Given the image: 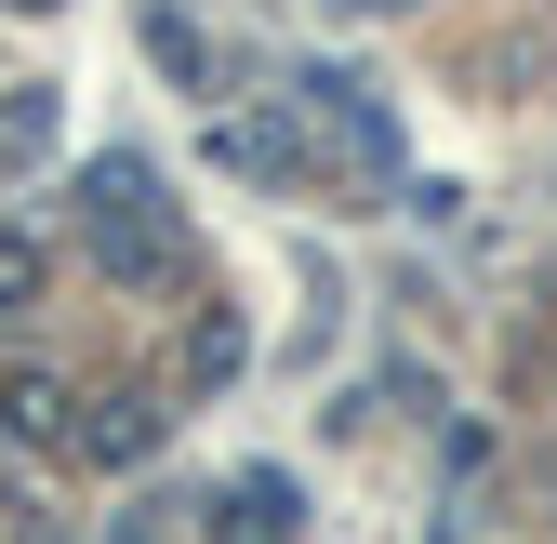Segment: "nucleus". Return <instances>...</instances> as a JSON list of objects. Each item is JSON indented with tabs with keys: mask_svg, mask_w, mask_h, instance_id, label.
<instances>
[{
	"mask_svg": "<svg viewBox=\"0 0 557 544\" xmlns=\"http://www.w3.org/2000/svg\"><path fill=\"white\" fill-rule=\"evenodd\" d=\"M81 252L107 265L120 293H186V265H199V239H186V213L160 199V173L133 160V147H107V160H81Z\"/></svg>",
	"mask_w": 557,
	"mask_h": 544,
	"instance_id": "nucleus-1",
	"label": "nucleus"
},
{
	"mask_svg": "<svg viewBox=\"0 0 557 544\" xmlns=\"http://www.w3.org/2000/svg\"><path fill=\"white\" fill-rule=\"evenodd\" d=\"M293 147L332 160V173H359V186H398V120H385V94L359 66H306L293 81Z\"/></svg>",
	"mask_w": 557,
	"mask_h": 544,
	"instance_id": "nucleus-2",
	"label": "nucleus"
},
{
	"mask_svg": "<svg viewBox=\"0 0 557 544\" xmlns=\"http://www.w3.org/2000/svg\"><path fill=\"white\" fill-rule=\"evenodd\" d=\"M213 544H306V492H293V465H239V479L213 492Z\"/></svg>",
	"mask_w": 557,
	"mask_h": 544,
	"instance_id": "nucleus-3",
	"label": "nucleus"
},
{
	"mask_svg": "<svg viewBox=\"0 0 557 544\" xmlns=\"http://www.w3.org/2000/svg\"><path fill=\"white\" fill-rule=\"evenodd\" d=\"M199 147H213V173H239V186H293V173H306V147H293V120H278V107H226Z\"/></svg>",
	"mask_w": 557,
	"mask_h": 544,
	"instance_id": "nucleus-4",
	"label": "nucleus"
},
{
	"mask_svg": "<svg viewBox=\"0 0 557 544\" xmlns=\"http://www.w3.org/2000/svg\"><path fill=\"white\" fill-rule=\"evenodd\" d=\"M160 425H173L160 398H133V385H120V398H81V412H66V452H81V465H147Z\"/></svg>",
	"mask_w": 557,
	"mask_h": 544,
	"instance_id": "nucleus-5",
	"label": "nucleus"
},
{
	"mask_svg": "<svg viewBox=\"0 0 557 544\" xmlns=\"http://www.w3.org/2000/svg\"><path fill=\"white\" fill-rule=\"evenodd\" d=\"M66 412H81V398H66L53 359H14V372H0V425H14V438H66Z\"/></svg>",
	"mask_w": 557,
	"mask_h": 544,
	"instance_id": "nucleus-6",
	"label": "nucleus"
},
{
	"mask_svg": "<svg viewBox=\"0 0 557 544\" xmlns=\"http://www.w3.org/2000/svg\"><path fill=\"white\" fill-rule=\"evenodd\" d=\"M27 160H53V94H14V107H0V173H27Z\"/></svg>",
	"mask_w": 557,
	"mask_h": 544,
	"instance_id": "nucleus-7",
	"label": "nucleus"
},
{
	"mask_svg": "<svg viewBox=\"0 0 557 544\" xmlns=\"http://www.w3.org/2000/svg\"><path fill=\"white\" fill-rule=\"evenodd\" d=\"M239 359H252V332H239L226 306H213V319H199V332H186V372H199V385H226Z\"/></svg>",
	"mask_w": 557,
	"mask_h": 544,
	"instance_id": "nucleus-8",
	"label": "nucleus"
},
{
	"mask_svg": "<svg viewBox=\"0 0 557 544\" xmlns=\"http://www.w3.org/2000/svg\"><path fill=\"white\" fill-rule=\"evenodd\" d=\"M40 306V226H0V319Z\"/></svg>",
	"mask_w": 557,
	"mask_h": 544,
	"instance_id": "nucleus-9",
	"label": "nucleus"
},
{
	"mask_svg": "<svg viewBox=\"0 0 557 544\" xmlns=\"http://www.w3.org/2000/svg\"><path fill=\"white\" fill-rule=\"evenodd\" d=\"M147 53L173 66V81H199V94H213V53H199V27H186V14H147Z\"/></svg>",
	"mask_w": 557,
	"mask_h": 544,
	"instance_id": "nucleus-10",
	"label": "nucleus"
},
{
	"mask_svg": "<svg viewBox=\"0 0 557 544\" xmlns=\"http://www.w3.org/2000/svg\"><path fill=\"white\" fill-rule=\"evenodd\" d=\"M14 14H53V0H14Z\"/></svg>",
	"mask_w": 557,
	"mask_h": 544,
	"instance_id": "nucleus-11",
	"label": "nucleus"
}]
</instances>
